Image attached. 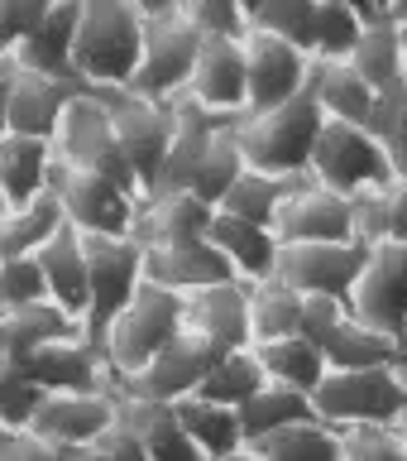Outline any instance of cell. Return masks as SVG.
I'll use <instances>...</instances> for the list:
<instances>
[{"label":"cell","instance_id":"cell-1","mask_svg":"<svg viewBox=\"0 0 407 461\" xmlns=\"http://www.w3.org/2000/svg\"><path fill=\"white\" fill-rule=\"evenodd\" d=\"M144 53V5L139 0H82L72 77L86 92H129Z\"/></svg>","mask_w":407,"mask_h":461},{"label":"cell","instance_id":"cell-2","mask_svg":"<svg viewBox=\"0 0 407 461\" xmlns=\"http://www.w3.org/2000/svg\"><path fill=\"white\" fill-rule=\"evenodd\" d=\"M326 115L312 101V92L293 96L279 111H259L235 121V144L244 154V168L269 173V178H307L316 135H322Z\"/></svg>","mask_w":407,"mask_h":461},{"label":"cell","instance_id":"cell-3","mask_svg":"<svg viewBox=\"0 0 407 461\" xmlns=\"http://www.w3.org/2000/svg\"><path fill=\"white\" fill-rule=\"evenodd\" d=\"M182 331H187L182 327V298L168 294V288L144 284L135 294V303L106 327V337L96 341V351L106 360L111 380L120 384L129 375H139L173 337H182Z\"/></svg>","mask_w":407,"mask_h":461},{"label":"cell","instance_id":"cell-4","mask_svg":"<svg viewBox=\"0 0 407 461\" xmlns=\"http://www.w3.org/2000/svg\"><path fill=\"white\" fill-rule=\"evenodd\" d=\"M197 53H201V34L182 20L178 0L144 5V53H139V72L129 82V92L144 101H158V106H173L187 92Z\"/></svg>","mask_w":407,"mask_h":461},{"label":"cell","instance_id":"cell-5","mask_svg":"<svg viewBox=\"0 0 407 461\" xmlns=\"http://www.w3.org/2000/svg\"><path fill=\"white\" fill-rule=\"evenodd\" d=\"M312 413L331 428H398L407 418V384L394 366L326 370V380L312 389Z\"/></svg>","mask_w":407,"mask_h":461},{"label":"cell","instance_id":"cell-6","mask_svg":"<svg viewBox=\"0 0 407 461\" xmlns=\"http://www.w3.org/2000/svg\"><path fill=\"white\" fill-rule=\"evenodd\" d=\"M53 158L63 168H77V173H101V178L129 187L139 193L135 173H129L120 144H115V130H111V111H106V96L96 92H77L67 101L63 121L53 130ZM144 197V193H139Z\"/></svg>","mask_w":407,"mask_h":461},{"label":"cell","instance_id":"cell-7","mask_svg":"<svg viewBox=\"0 0 407 461\" xmlns=\"http://www.w3.org/2000/svg\"><path fill=\"white\" fill-rule=\"evenodd\" d=\"M82 240H86V279H92L82 337L96 346L106 337V327L144 288V245L135 236H82Z\"/></svg>","mask_w":407,"mask_h":461},{"label":"cell","instance_id":"cell-8","mask_svg":"<svg viewBox=\"0 0 407 461\" xmlns=\"http://www.w3.org/2000/svg\"><path fill=\"white\" fill-rule=\"evenodd\" d=\"M302 337L322 351L326 370H379V366H398L403 356V346L394 337L365 327L359 317L345 312V303H331V298H307Z\"/></svg>","mask_w":407,"mask_h":461},{"label":"cell","instance_id":"cell-9","mask_svg":"<svg viewBox=\"0 0 407 461\" xmlns=\"http://www.w3.org/2000/svg\"><path fill=\"white\" fill-rule=\"evenodd\" d=\"M307 178L331 187L341 197H359L388 183V164H384V144L369 135L365 125H345V121H326L316 135Z\"/></svg>","mask_w":407,"mask_h":461},{"label":"cell","instance_id":"cell-10","mask_svg":"<svg viewBox=\"0 0 407 461\" xmlns=\"http://www.w3.org/2000/svg\"><path fill=\"white\" fill-rule=\"evenodd\" d=\"M106 111H111V130L120 144L129 173H135L139 193L149 197L158 173H164L168 144H173V106L144 101L135 92H106Z\"/></svg>","mask_w":407,"mask_h":461},{"label":"cell","instance_id":"cell-11","mask_svg":"<svg viewBox=\"0 0 407 461\" xmlns=\"http://www.w3.org/2000/svg\"><path fill=\"white\" fill-rule=\"evenodd\" d=\"M53 193L63 202L67 226H77L82 236H135L139 221V193L101 178V173H77V168H53Z\"/></svg>","mask_w":407,"mask_h":461},{"label":"cell","instance_id":"cell-12","mask_svg":"<svg viewBox=\"0 0 407 461\" xmlns=\"http://www.w3.org/2000/svg\"><path fill=\"white\" fill-rule=\"evenodd\" d=\"M345 312L384 331V337H394L398 346L407 341V240L374 245Z\"/></svg>","mask_w":407,"mask_h":461},{"label":"cell","instance_id":"cell-13","mask_svg":"<svg viewBox=\"0 0 407 461\" xmlns=\"http://www.w3.org/2000/svg\"><path fill=\"white\" fill-rule=\"evenodd\" d=\"M369 245L359 240H336V245H283L279 250V279L297 288L302 298H331L350 303L359 274H365Z\"/></svg>","mask_w":407,"mask_h":461},{"label":"cell","instance_id":"cell-14","mask_svg":"<svg viewBox=\"0 0 407 461\" xmlns=\"http://www.w3.org/2000/svg\"><path fill=\"white\" fill-rule=\"evenodd\" d=\"M14 375H24L39 394H77V389H115L106 360L86 337H63V341H43L34 351H20L10 360Z\"/></svg>","mask_w":407,"mask_h":461},{"label":"cell","instance_id":"cell-15","mask_svg":"<svg viewBox=\"0 0 407 461\" xmlns=\"http://www.w3.org/2000/svg\"><path fill=\"white\" fill-rule=\"evenodd\" d=\"M221 356L226 351H216L211 341L182 331V337H173L139 375H129V380H120L115 389H120V394H135V399H154V403H182V399L197 394V384L207 380Z\"/></svg>","mask_w":407,"mask_h":461},{"label":"cell","instance_id":"cell-16","mask_svg":"<svg viewBox=\"0 0 407 461\" xmlns=\"http://www.w3.org/2000/svg\"><path fill=\"white\" fill-rule=\"evenodd\" d=\"M120 418V389H77V394H43L29 432L49 447H92Z\"/></svg>","mask_w":407,"mask_h":461},{"label":"cell","instance_id":"cell-17","mask_svg":"<svg viewBox=\"0 0 407 461\" xmlns=\"http://www.w3.org/2000/svg\"><path fill=\"white\" fill-rule=\"evenodd\" d=\"M244 77H250V106H244V115L279 111L293 96L307 92L312 58L297 53L293 43L250 29V34H244Z\"/></svg>","mask_w":407,"mask_h":461},{"label":"cell","instance_id":"cell-18","mask_svg":"<svg viewBox=\"0 0 407 461\" xmlns=\"http://www.w3.org/2000/svg\"><path fill=\"white\" fill-rule=\"evenodd\" d=\"M279 245H336V240H355L350 226V197L331 193V187L297 178L288 187L279 221H273Z\"/></svg>","mask_w":407,"mask_h":461},{"label":"cell","instance_id":"cell-19","mask_svg":"<svg viewBox=\"0 0 407 461\" xmlns=\"http://www.w3.org/2000/svg\"><path fill=\"white\" fill-rule=\"evenodd\" d=\"M182 101L226 115V121H240L244 106H250V77H244V39H201V53L192 63V77H187Z\"/></svg>","mask_w":407,"mask_h":461},{"label":"cell","instance_id":"cell-20","mask_svg":"<svg viewBox=\"0 0 407 461\" xmlns=\"http://www.w3.org/2000/svg\"><path fill=\"white\" fill-rule=\"evenodd\" d=\"M182 327L192 337L211 341L216 351H244V346H254V337H250V284L230 279V284L187 294L182 298Z\"/></svg>","mask_w":407,"mask_h":461},{"label":"cell","instance_id":"cell-21","mask_svg":"<svg viewBox=\"0 0 407 461\" xmlns=\"http://www.w3.org/2000/svg\"><path fill=\"white\" fill-rule=\"evenodd\" d=\"M235 269L226 265V255L211 240H192V245H144V284L168 288V294H197V288H216L230 284Z\"/></svg>","mask_w":407,"mask_h":461},{"label":"cell","instance_id":"cell-22","mask_svg":"<svg viewBox=\"0 0 407 461\" xmlns=\"http://www.w3.org/2000/svg\"><path fill=\"white\" fill-rule=\"evenodd\" d=\"M77 20H82V0H43L39 24L29 29V39L20 43L14 63L39 77L58 82H77L72 77V43H77ZM82 86V82H77Z\"/></svg>","mask_w":407,"mask_h":461},{"label":"cell","instance_id":"cell-23","mask_svg":"<svg viewBox=\"0 0 407 461\" xmlns=\"http://www.w3.org/2000/svg\"><path fill=\"white\" fill-rule=\"evenodd\" d=\"M20 68V63H14ZM86 92L77 82H58V77H39V72H14V92H10V135H24V140H43L53 144V130L63 121L67 101Z\"/></svg>","mask_w":407,"mask_h":461},{"label":"cell","instance_id":"cell-24","mask_svg":"<svg viewBox=\"0 0 407 461\" xmlns=\"http://www.w3.org/2000/svg\"><path fill=\"white\" fill-rule=\"evenodd\" d=\"M34 265L43 274V288H49V303H58L72 322L86 317V294H92V279H86V240L77 226H63L58 236L34 255Z\"/></svg>","mask_w":407,"mask_h":461},{"label":"cell","instance_id":"cell-25","mask_svg":"<svg viewBox=\"0 0 407 461\" xmlns=\"http://www.w3.org/2000/svg\"><path fill=\"white\" fill-rule=\"evenodd\" d=\"M115 423H120L129 438L144 447V456H149V461H201V452L192 447V438L182 432L173 403L120 394V418H115Z\"/></svg>","mask_w":407,"mask_h":461},{"label":"cell","instance_id":"cell-26","mask_svg":"<svg viewBox=\"0 0 407 461\" xmlns=\"http://www.w3.org/2000/svg\"><path fill=\"white\" fill-rule=\"evenodd\" d=\"M216 207L197 202L192 193H164V197H144L139 202V221L135 240L139 245H192L207 240Z\"/></svg>","mask_w":407,"mask_h":461},{"label":"cell","instance_id":"cell-27","mask_svg":"<svg viewBox=\"0 0 407 461\" xmlns=\"http://www.w3.org/2000/svg\"><path fill=\"white\" fill-rule=\"evenodd\" d=\"M207 240L226 255V265L235 269L240 284H264V279H273V269H279L283 245L269 226H250V221H235V216L216 212Z\"/></svg>","mask_w":407,"mask_h":461},{"label":"cell","instance_id":"cell-28","mask_svg":"<svg viewBox=\"0 0 407 461\" xmlns=\"http://www.w3.org/2000/svg\"><path fill=\"white\" fill-rule=\"evenodd\" d=\"M53 144L43 140H24V135H0V197L10 212L39 202L53 187Z\"/></svg>","mask_w":407,"mask_h":461},{"label":"cell","instance_id":"cell-29","mask_svg":"<svg viewBox=\"0 0 407 461\" xmlns=\"http://www.w3.org/2000/svg\"><path fill=\"white\" fill-rule=\"evenodd\" d=\"M359 20H365V34H359L355 53L345 58V63H350L374 92H388V86H398V72H403L394 10H388V0H374V5H359Z\"/></svg>","mask_w":407,"mask_h":461},{"label":"cell","instance_id":"cell-30","mask_svg":"<svg viewBox=\"0 0 407 461\" xmlns=\"http://www.w3.org/2000/svg\"><path fill=\"white\" fill-rule=\"evenodd\" d=\"M307 92H312L316 106H322L326 121H345V125H365L369 121L374 86L359 77L350 63H312Z\"/></svg>","mask_w":407,"mask_h":461},{"label":"cell","instance_id":"cell-31","mask_svg":"<svg viewBox=\"0 0 407 461\" xmlns=\"http://www.w3.org/2000/svg\"><path fill=\"white\" fill-rule=\"evenodd\" d=\"M173 409H178V423L201 452V461H226V456L244 452V432H240L235 409H221V403H207V399H182Z\"/></svg>","mask_w":407,"mask_h":461},{"label":"cell","instance_id":"cell-32","mask_svg":"<svg viewBox=\"0 0 407 461\" xmlns=\"http://www.w3.org/2000/svg\"><path fill=\"white\" fill-rule=\"evenodd\" d=\"M63 226H67L63 202H58V193L49 187L39 202H29V207L10 212L5 221H0V259H34Z\"/></svg>","mask_w":407,"mask_h":461},{"label":"cell","instance_id":"cell-33","mask_svg":"<svg viewBox=\"0 0 407 461\" xmlns=\"http://www.w3.org/2000/svg\"><path fill=\"white\" fill-rule=\"evenodd\" d=\"M63 337H82V322L58 308V303H29V308H14L0 317V360L20 356V351H34L43 341H63Z\"/></svg>","mask_w":407,"mask_h":461},{"label":"cell","instance_id":"cell-34","mask_svg":"<svg viewBox=\"0 0 407 461\" xmlns=\"http://www.w3.org/2000/svg\"><path fill=\"white\" fill-rule=\"evenodd\" d=\"M254 360H259V370H264L269 384L297 389V394H307V399H312V389L326 380V360L307 337L264 341V346H254Z\"/></svg>","mask_w":407,"mask_h":461},{"label":"cell","instance_id":"cell-35","mask_svg":"<svg viewBox=\"0 0 407 461\" xmlns=\"http://www.w3.org/2000/svg\"><path fill=\"white\" fill-rule=\"evenodd\" d=\"M302 308H307V298L297 288H288L279 274L264 284H250V337H254V346L302 337Z\"/></svg>","mask_w":407,"mask_h":461},{"label":"cell","instance_id":"cell-36","mask_svg":"<svg viewBox=\"0 0 407 461\" xmlns=\"http://www.w3.org/2000/svg\"><path fill=\"white\" fill-rule=\"evenodd\" d=\"M240 173H244V154H240V144H235V121H230V125L216 130L211 144L201 149L197 168L187 173L182 193H192L197 202H207V207H221V197L235 187Z\"/></svg>","mask_w":407,"mask_h":461},{"label":"cell","instance_id":"cell-37","mask_svg":"<svg viewBox=\"0 0 407 461\" xmlns=\"http://www.w3.org/2000/svg\"><path fill=\"white\" fill-rule=\"evenodd\" d=\"M235 418H240L244 447H250V442H259V438H269V432H283V428H293V423H307V418H316V413H312V399H307V394L283 389V384H264L250 403H240Z\"/></svg>","mask_w":407,"mask_h":461},{"label":"cell","instance_id":"cell-38","mask_svg":"<svg viewBox=\"0 0 407 461\" xmlns=\"http://www.w3.org/2000/svg\"><path fill=\"white\" fill-rule=\"evenodd\" d=\"M250 452L259 461H341V428L322 423V418H307V423H293L283 432H269V438L250 442Z\"/></svg>","mask_w":407,"mask_h":461},{"label":"cell","instance_id":"cell-39","mask_svg":"<svg viewBox=\"0 0 407 461\" xmlns=\"http://www.w3.org/2000/svg\"><path fill=\"white\" fill-rule=\"evenodd\" d=\"M264 384L269 380H264V370H259V360H254V346H244V351H226L221 360H216L211 375L197 384L192 399L221 403V409H240V403H250Z\"/></svg>","mask_w":407,"mask_h":461},{"label":"cell","instance_id":"cell-40","mask_svg":"<svg viewBox=\"0 0 407 461\" xmlns=\"http://www.w3.org/2000/svg\"><path fill=\"white\" fill-rule=\"evenodd\" d=\"M297 178H269V173H254V168H244L235 187L221 197V207L216 212H226V216H235V221H250V226H269L279 221V207H283V197H288V187H293Z\"/></svg>","mask_w":407,"mask_h":461},{"label":"cell","instance_id":"cell-41","mask_svg":"<svg viewBox=\"0 0 407 461\" xmlns=\"http://www.w3.org/2000/svg\"><path fill=\"white\" fill-rule=\"evenodd\" d=\"M250 29L293 43L297 53H316V0H269L250 5Z\"/></svg>","mask_w":407,"mask_h":461},{"label":"cell","instance_id":"cell-42","mask_svg":"<svg viewBox=\"0 0 407 461\" xmlns=\"http://www.w3.org/2000/svg\"><path fill=\"white\" fill-rule=\"evenodd\" d=\"M365 20L355 0H316V53L312 63H345L355 53Z\"/></svg>","mask_w":407,"mask_h":461},{"label":"cell","instance_id":"cell-43","mask_svg":"<svg viewBox=\"0 0 407 461\" xmlns=\"http://www.w3.org/2000/svg\"><path fill=\"white\" fill-rule=\"evenodd\" d=\"M178 5H182V20L201 39H244L250 34V5H240V0H178Z\"/></svg>","mask_w":407,"mask_h":461},{"label":"cell","instance_id":"cell-44","mask_svg":"<svg viewBox=\"0 0 407 461\" xmlns=\"http://www.w3.org/2000/svg\"><path fill=\"white\" fill-rule=\"evenodd\" d=\"M43 298H49V288H43V274L34 259H0V317Z\"/></svg>","mask_w":407,"mask_h":461},{"label":"cell","instance_id":"cell-45","mask_svg":"<svg viewBox=\"0 0 407 461\" xmlns=\"http://www.w3.org/2000/svg\"><path fill=\"white\" fill-rule=\"evenodd\" d=\"M341 461H407L398 428H341Z\"/></svg>","mask_w":407,"mask_h":461},{"label":"cell","instance_id":"cell-46","mask_svg":"<svg viewBox=\"0 0 407 461\" xmlns=\"http://www.w3.org/2000/svg\"><path fill=\"white\" fill-rule=\"evenodd\" d=\"M39 389L14 375L10 366H0V428H29L34 423V409H39Z\"/></svg>","mask_w":407,"mask_h":461},{"label":"cell","instance_id":"cell-47","mask_svg":"<svg viewBox=\"0 0 407 461\" xmlns=\"http://www.w3.org/2000/svg\"><path fill=\"white\" fill-rule=\"evenodd\" d=\"M39 14H43V0H0V63L20 53V43L39 24Z\"/></svg>","mask_w":407,"mask_h":461},{"label":"cell","instance_id":"cell-48","mask_svg":"<svg viewBox=\"0 0 407 461\" xmlns=\"http://www.w3.org/2000/svg\"><path fill=\"white\" fill-rule=\"evenodd\" d=\"M403 125H407V101H403L398 86H388V92H374V106H369V121H365L369 135L384 144L388 135H398Z\"/></svg>","mask_w":407,"mask_h":461},{"label":"cell","instance_id":"cell-49","mask_svg":"<svg viewBox=\"0 0 407 461\" xmlns=\"http://www.w3.org/2000/svg\"><path fill=\"white\" fill-rule=\"evenodd\" d=\"M0 461H58V452L29 428H0Z\"/></svg>","mask_w":407,"mask_h":461},{"label":"cell","instance_id":"cell-50","mask_svg":"<svg viewBox=\"0 0 407 461\" xmlns=\"http://www.w3.org/2000/svg\"><path fill=\"white\" fill-rule=\"evenodd\" d=\"M384 221H388V240H407V183H384Z\"/></svg>","mask_w":407,"mask_h":461},{"label":"cell","instance_id":"cell-51","mask_svg":"<svg viewBox=\"0 0 407 461\" xmlns=\"http://www.w3.org/2000/svg\"><path fill=\"white\" fill-rule=\"evenodd\" d=\"M96 456H101V461H149V456H144V447H139L135 438H129V432H125L120 423H115V428L106 432V438L96 442Z\"/></svg>","mask_w":407,"mask_h":461},{"label":"cell","instance_id":"cell-52","mask_svg":"<svg viewBox=\"0 0 407 461\" xmlns=\"http://www.w3.org/2000/svg\"><path fill=\"white\" fill-rule=\"evenodd\" d=\"M384 164H388V183H407V125L384 140Z\"/></svg>","mask_w":407,"mask_h":461},{"label":"cell","instance_id":"cell-53","mask_svg":"<svg viewBox=\"0 0 407 461\" xmlns=\"http://www.w3.org/2000/svg\"><path fill=\"white\" fill-rule=\"evenodd\" d=\"M14 58H5V63H0V135H10V92H14Z\"/></svg>","mask_w":407,"mask_h":461},{"label":"cell","instance_id":"cell-54","mask_svg":"<svg viewBox=\"0 0 407 461\" xmlns=\"http://www.w3.org/2000/svg\"><path fill=\"white\" fill-rule=\"evenodd\" d=\"M53 452H58V461H101L96 456V442L92 447H53Z\"/></svg>","mask_w":407,"mask_h":461},{"label":"cell","instance_id":"cell-55","mask_svg":"<svg viewBox=\"0 0 407 461\" xmlns=\"http://www.w3.org/2000/svg\"><path fill=\"white\" fill-rule=\"evenodd\" d=\"M394 370H398V380L407 384V346H403V356H398V366H394Z\"/></svg>","mask_w":407,"mask_h":461},{"label":"cell","instance_id":"cell-56","mask_svg":"<svg viewBox=\"0 0 407 461\" xmlns=\"http://www.w3.org/2000/svg\"><path fill=\"white\" fill-rule=\"evenodd\" d=\"M226 461H259V456L250 452V447H244V452H235V456H226Z\"/></svg>","mask_w":407,"mask_h":461},{"label":"cell","instance_id":"cell-57","mask_svg":"<svg viewBox=\"0 0 407 461\" xmlns=\"http://www.w3.org/2000/svg\"><path fill=\"white\" fill-rule=\"evenodd\" d=\"M398 92H403V101H407V63H403V72H398Z\"/></svg>","mask_w":407,"mask_h":461},{"label":"cell","instance_id":"cell-58","mask_svg":"<svg viewBox=\"0 0 407 461\" xmlns=\"http://www.w3.org/2000/svg\"><path fill=\"white\" fill-rule=\"evenodd\" d=\"M398 438H403V456H407V418L398 423Z\"/></svg>","mask_w":407,"mask_h":461},{"label":"cell","instance_id":"cell-59","mask_svg":"<svg viewBox=\"0 0 407 461\" xmlns=\"http://www.w3.org/2000/svg\"><path fill=\"white\" fill-rule=\"evenodd\" d=\"M403 346H407V341H403Z\"/></svg>","mask_w":407,"mask_h":461}]
</instances>
